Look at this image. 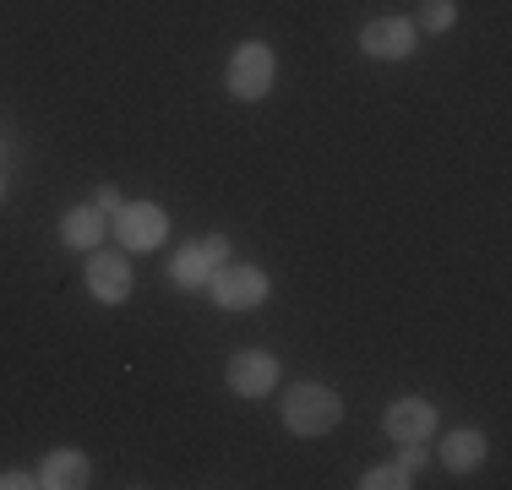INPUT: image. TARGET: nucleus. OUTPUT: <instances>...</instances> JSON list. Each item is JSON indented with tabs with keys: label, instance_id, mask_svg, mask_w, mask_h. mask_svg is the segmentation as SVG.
Listing matches in <instances>:
<instances>
[{
	"label": "nucleus",
	"instance_id": "f03ea898",
	"mask_svg": "<svg viewBox=\"0 0 512 490\" xmlns=\"http://www.w3.org/2000/svg\"><path fill=\"white\" fill-rule=\"evenodd\" d=\"M273 77H278V60L273 49H267L262 39L240 44L235 55H229V71H224V88L240 98V104H262L267 93H273Z\"/></svg>",
	"mask_w": 512,
	"mask_h": 490
},
{
	"label": "nucleus",
	"instance_id": "7ed1b4c3",
	"mask_svg": "<svg viewBox=\"0 0 512 490\" xmlns=\"http://www.w3.org/2000/svg\"><path fill=\"white\" fill-rule=\"evenodd\" d=\"M207 294H213L218 311H256V305L273 294L262 267H213V278H207Z\"/></svg>",
	"mask_w": 512,
	"mask_h": 490
},
{
	"label": "nucleus",
	"instance_id": "f8f14e48",
	"mask_svg": "<svg viewBox=\"0 0 512 490\" xmlns=\"http://www.w3.org/2000/svg\"><path fill=\"white\" fill-rule=\"evenodd\" d=\"M213 256H207V245H180L175 251V262H169V278H175L180 289H207V278H213Z\"/></svg>",
	"mask_w": 512,
	"mask_h": 490
},
{
	"label": "nucleus",
	"instance_id": "20e7f679",
	"mask_svg": "<svg viewBox=\"0 0 512 490\" xmlns=\"http://www.w3.org/2000/svg\"><path fill=\"white\" fill-rule=\"evenodd\" d=\"M115 235L126 251H153V245H164V235H169V213L158 202H120Z\"/></svg>",
	"mask_w": 512,
	"mask_h": 490
},
{
	"label": "nucleus",
	"instance_id": "9b49d317",
	"mask_svg": "<svg viewBox=\"0 0 512 490\" xmlns=\"http://www.w3.org/2000/svg\"><path fill=\"white\" fill-rule=\"evenodd\" d=\"M436 458H442V469H453V474H469V469H480V463H485V436L463 425V431L442 436V452H436Z\"/></svg>",
	"mask_w": 512,
	"mask_h": 490
},
{
	"label": "nucleus",
	"instance_id": "ddd939ff",
	"mask_svg": "<svg viewBox=\"0 0 512 490\" xmlns=\"http://www.w3.org/2000/svg\"><path fill=\"white\" fill-rule=\"evenodd\" d=\"M458 22V6L453 0H425L420 6V22H414V28H425V33H447Z\"/></svg>",
	"mask_w": 512,
	"mask_h": 490
},
{
	"label": "nucleus",
	"instance_id": "9d476101",
	"mask_svg": "<svg viewBox=\"0 0 512 490\" xmlns=\"http://www.w3.org/2000/svg\"><path fill=\"white\" fill-rule=\"evenodd\" d=\"M109 235V218L99 213V207H71L66 218H60V245H71V251H93V245H99Z\"/></svg>",
	"mask_w": 512,
	"mask_h": 490
},
{
	"label": "nucleus",
	"instance_id": "f257e3e1",
	"mask_svg": "<svg viewBox=\"0 0 512 490\" xmlns=\"http://www.w3.org/2000/svg\"><path fill=\"white\" fill-rule=\"evenodd\" d=\"M284 425L295 436H327V431H338V420H344V398H338L333 387H322V382H300L295 392H284Z\"/></svg>",
	"mask_w": 512,
	"mask_h": 490
},
{
	"label": "nucleus",
	"instance_id": "0eeeda50",
	"mask_svg": "<svg viewBox=\"0 0 512 490\" xmlns=\"http://www.w3.org/2000/svg\"><path fill=\"white\" fill-rule=\"evenodd\" d=\"M131 284H137V273H131L126 256H115V251H93V256H88V294H93L99 305L131 300Z\"/></svg>",
	"mask_w": 512,
	"mask_h": 490
},
{
	"label": "nucleus",
	"instance_id": "6ab92c4d",
	"mask_svg": "<svg viewBox=\"0 0 512 490\" xmlns=\"http://www.w3.org/2000/svg\"><path fill=\"white\" fill-rule=\"evenodd\" d=\"M0 196H6V175H0Z\"/></svg>",
	"mask_w": 512,
	"mask_h": 490
},
{
	"label": "nucleus",
	"instance_id": "1a4fd4ad",
	"mask_svg": "<svg viewBox=\"0 0 512 490\" xmlns=\"http://www.w3.org/2000/svg\"><path fill=\"white\" fill-rule=\"evenodd\" d=\"M93 480V463H88V452H71V447H60L50 452V458L39 463V485L44 490H82Z\"/></svg>",
	"mask_w": 512,
	"mask_h": 490
},
{
	"label": "nucleus",
	"instance_id": "dca6fc26",
	"mask_svg": "<svg viewBox=\"0 0 512 490\" xmlns=\"http://www.w3.org/2000/svg\"><path fill=\"white\" fill-rule=\"evenodd\" d=\"M33 485H39V474H22V469L0 474V490H33Z\"/></svg>",
	"mask_w": 512,
	"mask_h": 490
},
{
	"label": "nucleus",
	"instance_id": "39448f33",
	"mask_svg": "<svg viewBox=\"0 0 512 490\" xmlns=\"http://www.w3.org/2000/svg\"><path fill=\"white\" fill-rule=\"evenodd\" d=\"M278 354H267V349H240L235 360L224 365V382L235 398H267V392L278 387Z\"/></svg>",
	"mask_w": 512,
	"mask_h": 490
},
{
	"label": "nucleus",
	"instance_id": "6e6552de",
	"mask_svg": "<svg viewBox=\"0 0 512 490\" xmlns=\"http://www.w3.org/2000/svg\"><path fill=\"white\" fill-rule=\"evenodd\" d=\"M382 431L393 436V441H425V436H436V403L431 398H398V403H387Z\"/></svg>",
	"mask_w": 512,
	"mask_h": 490
},
{
	"label": "nucleus",
	"instance_id": "4468645a",
	"mask_svg": "<svg viewBox=\"0 0 512 490\" xmlns=\"http://www.w3.org/2000/svg\"><path fill=\"white\" fill-rule=\"evenodd\" d=\"M360 485H365V490H404V485H414V480L398 469V463H382V469H371Z\"/></svg>",
	"mask_w": 512,
	"mask_h": 490
},
{
	"label": "nucleus",
	"instance_id": "2eb2a0df",
	"mask_svg": "<svg viewBox=\"0 0 512 490\" xmlns=\"http://www.w3.org/2000/svg\"><path fill=\"white\" fill-rule=\"evenodd\" d=\"M398 469L404 474H420V469H431V447H425V441H398Z\"/></svg>",
	"mask_w": 512,
	"mask_h": 490
},
{
	"label": "nucleus",
	"instance_id": "a211bd4d",
	"mask_svg": "<svg viewBox=\"0 0 512 490\" xmlns=\"http://www.w3.org/2000/svg\"><path fill=\"white\" fill-rule=\"evenodd\" d=\"M202 245H207V256H213V262H229V240L224 235H207Z\"/></svg>",
	"mask_w": 512,
	"mask_h": 490
},
{
	"label": "nucleus",
	"instance_id": "f3484780",
	"mask_svg": "<svg viewBox=\"0 0 512 490\" xmlns=\"http://www.w3.org/2000/svg\"><path fill=\"white\" fill-rule=\"evenodd\" d=\"M93 207L115 218V213H120V191H115V186H99V196H93Z\"/></svg>",
	"mask_w": 512,
	"mask_h": 490
},
{
	"label": "nucleus",
	"instance_id": "423d86ee",
	"mask_svg": "<svg viewBox=\"0 0 512 490\" xmlns=\"http://www.w3.org/2000/svg\"><path fill=\"white\" fill-rule=\"evenodd\" d=\"M414 44H420V28L409 17H376L360 28V49L371 60H409Z\"/></svg>",
	"mask_w": 512,
	"mask_h": 490
}]
</instances>
